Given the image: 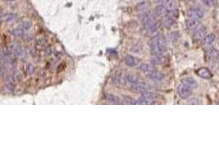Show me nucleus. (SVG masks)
Returning <instances> with one entry per match:
<instances>
[{"mask_svg": "<svg viewBox=\"0 0 219 164\" xmlns=\"http://www.w3.org/2000/svg\"><path fill=\"white\" fill-rule=\"evenodd\" d=\"M123 102L124 103H126V104H136L137 103V101H136L135 99H133L132 98L128 97V96H125L123 97Z\"/></svg>", "mask_w": 219, "mask_h": 164, "instance_id": "24", "label": "nucleus"}, {"mask_svg": "<svg viewBox=\"0 0 219 164\" xmlns=\"http://www.w3.org/2000/svg\"><path fill=\"white\" fill-rule=\"evenodd\" d=\"M186 25L187 29L190 31H194L195 29L200 26V21L189 18L186 21Z\"/></svg>", "mask_w": 219, "mask_h": 164, "instance_id": "7", "label": "nucleus"}, {"mask_svg": "<svg viewBox=\"0 0 219 164\" xmlns=\"http://www.w3.org/2000/svg\"><path fill=\"white\" fill-rule=\"evenodd\" d=\"M187 16H188L189 18L200 21L204 17V13L203 12L202 10H200L199 8H191L187 12Z\"/></svg>", "mask_w": 219, "mask_h": 164, "instance_id": "4", "label": "nucleus"}, {"mask_svg": "<svg viewBox=\"0 0 219 164\" xmlns=\"http://www.w3.org/2000/svg\"><path fill=\"white\" fill-rule=\"evenodd\" d=\"M2 18L5 20V22H10L16 18V15L13 13H8L6 14L4 17H2Z\"/></svg>", "mask_w": 219, "mask_h": 164, "instance_id": "23", "label": "nucleus"}, {"mask_svg": "<svg viewBox=\"0 0 219 164\" xmlns=\"http://www.w3.org/2000/svg\"><path fill=\"white\" fill-rule=\"evenodd\" d=\"M144 27L146 29L148 33L153 34L156 32V31L158 30V22L155 21L154 17H153L152 15H150V14H146V15H145L144 19Z\"/></svg>", "mask_w": 219, "mask_h": 164, "instance_id": "2", "label": "nucleus"}, {"mask_svg": "<svg viewBox=\"0 0 219 164\" xmlns=\"http://www.w3.org/2000/svg\"><path fill=\"white\" fill-rule=\"evenodd\" d=\"M190 1H194V0H190Z\"/></svg>", "mask_w": 219, "mask_h": 164, "instance_id": "30", "label": "nucleus"}, {"mask_svg": "<svg viewBox=\"0 0 219 164\" xmlns=\"http://www.w3.org/2000/svg\"><path fill=\"white\" fill-rule=\"evenodd\" d=\"M132 87V89L135 90L136 92H138V93H144V92L147 91L148 86L145 85V84L142 83L140 81H139L138 83H136V85H134Z\"/></svg>", "mask_w": 219, "mask_h": 164, "instance_id": "10", "label": "nucleus"}, {"mask_svg": "<svg viewBox=\"0 0 219 164\" xmlns=\"http://www.w3.org/2000/svg\"><path fill=\"white\" fill-rule=\"evenodd\" d=\"M181 82H182V84H185L187 86L190 87L191 89H196L197 87H198L197 81L194 80V78L192 77L184 78L183 80L181 81Z\"/></svg>", "mask_w": 219, "mask_h": 164, "instance_id": "9", "label": "nucleus"}, {"mask_svg": "<svg viewBox=\"0 0 219 164\" xmlns=\"http://www.w3.org/2000/svg\"><path fill=\"white\" fill-rule=\"evenodd\" d=\"M122 83V75L121 73L116 74L113 77V84L116 85H120Z\"/></svg>", "mask_w": 219, "mask_h": 164, "instance_id": "20", "label": "nucleus"}, {"mask_svg": "<svg viewBox=\"0 0 219 164\" xmlns=\"http://www.w3.org/2000/svg\"><path fill=\"white\" fill-rule=\"evenodd\" d=\"M202 3H204V5L208 7V8H211L213 7L214 4V0H202Z\"/></svg>", "mask_w": 219, "mask_h": 164, "instance_id": "25", "label": "nucleus"}, {"mask_svg": "<svg viewBox=\"0 0 219 164\" xmlns=\"http://www.w3.org/2000/svg\"><path fill=\"white\" fill-rule=\"evenodd\" d=\"M147 77L151 80V81H163V79L164 78L163 74H162L161 72H157V71H152L150 72V73H148Z\"/></svg>", "mask_w": 219, "mask_h": 164, "instance_id": "6", "label": "nucleus"}, {"mask_svg": "<svg viewBox=\"0 0 219 164\" xmlns=\"http://www.w3.org/2000/svg\"><path fill=\"white\" fill-rule=\"evenodd\" d=\"M106 99L108 102L113 104H117L120 103V99L117 96L114 95H106Z\"/></svg>", "mask_w": 219, "mask_h": 164, "instance_id": "18", "label": "nucleus"}, {"mask_svg": "<svg viewBox=\"0 0 219 164\" xmlns=\"http://www.w3.org/2000/svg\"><path fill=\"white\" fill-rule=\"evenodd\" d=\"M192 89H193L186 85L185 84H180L177 87L178 95L182 99H187L192 95V93H193Z\"/></svg>", "mask_w": 219, "mask_h": 164, "instance_id": "3", "label": "nucleus"}, {"mask_svg": "<svg viewBox=\"0 0 219 164\" xmlns=\"http://www.w3.org/2000/svg\"><path fill=\"white\" fill-rule=\"evenodd\" d=\"M154 101H155L154 99H150V98L146 97V96L142 95L141 96H140V98L137 100V103H138V104H142V105H149V104L153 103Z\"/></svg>", "mask_w": 219, "mask_h": 164, "instance_id": "13", "label": "nucleus"}, {"mask_svg": "<svg viewBox=\"0 0 219 164\" xmlns=\"http://www.w3.org/2000/svg\"><path fill=\"white\" fill-rule=\"evenodd\" d=\"M216 39V36L214 33H210L206 35L202 39V43L204 45H210L212 43H214V40Z\"/></svg>", "mask_w": 219, "mask_h": 164, "instance_id": "11", "label": "nucleus"}, {"mask_svg": "<svg viewBox=\"0 0 219 164\" xmlns=\"http://www.w3.org/2000/svg\"><path fill=\"white\" fill-rule=\"evenodd\" d=\"M166 40L162 35H157L150 40V51L153 56L162 55L166 52Z\"/></svg>", "mask_w": 219, "mask_h": 164, "instance_id": "1", "label": "nucleus"}, {"mask_svg": "<svg viewBox=\"0 0 219 164\" xmlns=\"http://www.w3.org/2000/svg\"><path fill=\"white\" fill-rule=\"evenodd\" d=\"M206 35V27L204 25H200L199 27L194 30V35H193V39L195 40L203 39Z\"/></svg>", "mask_w": 219, "mask_h": 164, "instance_id": "5", "label": "nucleus"}, {"mask_svg": "<svg viewBox=\"0 0 219 164\" xmlns=\"http://www.w3.org/2000/svg\"><path fill=\"white\" fill-rule=\"evenodd\" d=\"M31 27V23L29 22H24L23 23V28L25 30H28L29 28Z\"/></svg>", "mask_w": 219, "mask_h": 164, "instance_id": "28", "label": "nucleus"}, {"mask_svg": "<svg viewBox=\"0 0 219 164\" xmlns=\"http://www.w3.org/2000/svg\"><path fill=\"white\" fill-rule=\"evenodd\" d=\"M197 74L200 75V77L204 78V79H211L213 76V74L211 73V72L208 68L206 67H201L200 69L197 71Z\"/></svg>", "mask_w": 219, "mask_h": 164, "instance_id": "8", "label": "nucleus"}, {"mask_svg": "<svg viewBox=\"0 0 219 164\" xmlns=\"http://www.w3.org/2000/svg\"><path fill=\"white\" fill-rule=\"evenodd\" d=\"M14 53H15V55L17 56V58H19V59H22V58H24V55H25V53H24L23 49H22L18 47V46L14 48Z\"/></svg>", "mask_w": 219, "mask_h": 164, "instance_id": "19", "label": "nucleus"}, {"mask_svg": "<svg viewBox=\"0 0 219 164\" xmlns=\"http://www.w3.org/2000/svg\"><path fill=\"white\" fill-rule=\"evenodd\" d=\"M125 63L128 67H134L138 64V60L132 55H127L125 58Z\"/></svg>", "mask_w": 219, "mask_h": 164, "instance_id": "12", "label": "nucleus"}, {"mask_svg": "<svg viewBox=\"0 0 219 164\" xmlns=\"http://www.w3.org/2000/svg\"><path fill=\"white\" fill-rule=\"evenodd\" d=\"M155 14L158 17H162V16H163V15H166L167 12V7L163 4H159L156 7L155 10Z\"/></svg>", "mask_w": 219, "mask_h": 164, "instance_id": "14", "label": "nucleus"}, {"mask_svg": "<svg viewBox=\"0 0 219 164\" xmlns=\"http://www.w3.org/2000/svg\"><path fill=\"white\" fill-rule=\"evenodd\" d=\"M13 81H9V80H7L5 82V85H4V86L6 88V90H8V92H12L14 90V85L12 83Z\"/></svg>", "mask_w": 219, "mask_h": 164, "instance_id": "21", "label": "nucleus"}, {"mask_svg": "<svg viewBox=\"0 0 219 164\" xmlns=\"http://www.w3.org/2000/svg\"><path fill=\"white\" fill-rule=\"evenodd\" d=\"M170 39L172 40V42H176L178 39V34L177 32H172L170 34Z\"/></svg>", "mask_w": 219, "mask_h": 164, "instance_id": "26", "label": "nucleus"}, {"mask_svg": "<svg viewBox=\"0 0 219 164\" xmlns=\"http://www.w3.org/2000/svg\"><path fill=\"white\" fill-rule=\"evenodd\" d=\"M11 34L12 35H13V36L20 37L22 36L23 35H24V31L22 29H14V30L11 31Z\"/></svg>", "mask_w": 219, "mask_h": 164, "instance_id": "22", "label": "nucleus"}, {"mask_svg": "<svg viewBox=\"0 0 219 164\" xmlns=\"http://www.w3.org/2000/svg\"><path fill=\"white\" fill-rule=\"evenodd\" d=\"M126 81L127 82V84H129L130 86H133L134 85H136V83H138L139 80L138 78L136 77L135 75H132V74H128V75H126Z\"/></svg>", "mask_w": 219, "mask_h": 164, "instance_id": "15", "label": "nucleus"}, {"mask_svg": "<svg viewBox=\"0 0 219 164\" xmlns=\"http://www.w3.org/2000/svg\"><path fill=\"white\" fill-rule=\"evenodd\" d=\"M27 72L29 73H30V74H31V73L33 72H34V67L32 66V65H28Z\"/></svg>", "mask_w": 219, "mask_h": 164, "instance_id": "27", "label": "nucleus"}, {"mask_svg": "<svg viewBox=\"0 0 219 164\" xmlns=\"http://www.w3.org/2000/svg\"><path fill=\"white\" fill-rule=\"evenodd\" d=\"M139 68H140V70L142 72L144 73H150V72L153 71V66L149 63H142Z\"/></svg>", "mask_w": 219, "mask_h": 164, "instance_id": "17", "label": "nucleus"}, {"mask_svg": "<svg viewBox=\"0 0 219 164\" xmlns=\"http://www.w3.org/2000/svg\"><path fill=\"white\" fill-rule=\"evenodd\" d=\"M7 2H12V1H13V0H5Z\"/></svg>", "mask_w": 219, "mask_h": 164, "instance_id": "29", "label": "nucleus"}, {"mask_svg": "<svg viewBox=\"0 0 219 164\" xmlns=\"http://www.w3.org/2000/svg\"><path fill=\"white\" fill-rule=\"evenodd\" d=\"M165 62V58L162 55H157L154 56V58L152 59V65H154V66H158V65H162L163 63H164Z\"/></svg>", "mask_w": 219, "mask_h": 164, "instance_id": "16", "label": "nucleus"}]
</instances>
